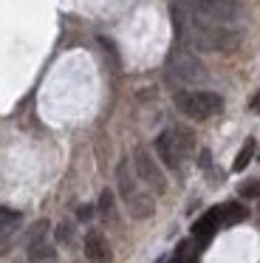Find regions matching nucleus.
I'll list each match as a JSON object with an SVG mask.
<instances>
[{
    "label": "nucleus",
    "mask_w": 260,
    "mask_h": 263,
    "mask_svg": "<svg viewBox=\"0 0 260 263\" xmlns=\"http://www.w3.org/2000/svg\"><path fill=\"white\" fill-rule=\"evenodd\" d=\"M173 20H175V31L181 34V40L190 48H195V51H232L243 40V34L235 26H220V23L201 20L187 12L181 3L173 6Z\"/></svg>",
    "instance_id": "obj_1"
},
{
    "label": "nucleus",
    "mask_w": 260,
    "mask_h": 263,
    "mask_svg": "<svg viewBox=\"0 0 260 263\" xmlns=\"http://www.w3.org/2000/svg\"><path fill=\"white\" fill-rule=\"evenodd\" d=\"M116 187H119L122 204H124V210L130 212V218H136V221L153 218V212H156L153 195L139 184V178H136V173H133V167H130L127 159H122L116 167Z\"/></svg>",
    "instance_id": "obj_2"
},
{
    "label": "nucleus",
    "mask_w": 260,
    "mask_h": 263,
    "mask_svg": "<svg viewBox=\"0 0 260 263\" xmlns=\"http://www.w3.org/2000/svg\"><path fill=\"white\" fill-rule=\"evenodd\" d=\"M167 71H170V77H173L175 82H181V85H203V82L209 80L207 65L198 60V54L192 51V48L181 46V43L173 46V51H170Z\"/></svg>",
    "instance_id": "obj_3"
},
{
    "label": "nucleus",
    "mask_w": 260,
    "mask_h": 263,
    "mask_svg": "<svg viewBox=\"0 0 260 263\" xmlns=\"http://www.w3.org/2000/svg\"><path fill=\"white\" fill-rule=\"evenodd\" d=\"M181 6L195 17L209 20V23H220V26L237 23L246 14L240 0H181Z\"/></svg>",
    "instance_id": "obj_4"
},
{
    "label": "nucleus",
    "mask_w": 260,
    "mask_h": 263,
    "mask_svg": "<svg viewBox=\"0 0 260 263\" xmlns=\"http://www.w3.org/2000/svg\"><path fill=\"white\" fill-rule=\"evenodd\" d=\"M173 102L192 122H203L209 116L220 114V108H224V99L212 91H178Z\"/></svg>",
    "instance_id": "obj_5"
},
{
    "label": "nucleus",
    "mask_w": 260,
    "mask_h": 263,
    "mask_svg": "<svg viewBox=\"0 0 260 263\" xmlns=\"http://www.w3.org/2000/svg\"><path fill=\"white\" fill-rule=\"evenodd\" d=\"M133 173L136 178H139L144 187H150L153 193H167V176H164V170L158 167V161L150 156V150L144 147H136L133 153Z\"/></svg>",
    "instance_id": "obj_6"
},
{
    "label": "nucleus",
    "mask_w": 260,
    "mask_h": 263,
    "mask_svg": "<svg viewBox=\"0 0 260 263\" xmlns=\"http://www.w3.org/2000/svg\"><path fill=\"white\" fill-rule=\"evenodd\" d=\"M156 153H158V161H161L167 170L178 173L181 170V161H184V156H187V150L181 147V142L175 139L173 130H164V133H158V139H156Z\"/></svg>",
    "instance_id": "obj_7"
},
{
    "label": "nucleus",
    "mask_w": 260,
    "mask_h": 263,
    "mask_svg": "<svg viewBox=\"0 0 260 263\" xmlns=\"http://www.w3.org/2000/svg\"><path fill=\"white\" fill-rule=\"evenodd\" d=\"M85 257L88 263H113V249L107 243V238L96 229H90L85 235Z\"/></svg>",
    "instance_id": "obj_8"
},
{
    "label": "nucleus",
    "mask_w": 260,
    "mask_h": 263,
    "mask_svg": "<svg viewBox=\"0 0 260 263\" xmlns=\"http://www.w3.org/2000/svg\"><path fill=\"white\" fill-rule=\"evenodd\" d=\"M220 227V206H215V210H209V212H203L201 218H198L195 223H192V238L198 240V243H207L209 238L215 235V229Z\"/></svg>",
    "instance_id": "obj_9"
},
{
    "label": "nucleus",
    "mask_w": 260,
    "mask_h": 263,
    "mask_svg": "<svg viewBox=\"0 0 260 263\" xmlns=\"http://www.w3.org/2000/svg\"><path fill=\"white\" fill-rule=\"evenodd\" d=\"M26 255H28V260H31V263H48V260H54V257H57V249H54V243L45 238V240H37V243L26 246Z\"/></svg>",
    "instance_id": "obj_10"
},
{
    "label": "nucleus",
    "mask_w": 260,
    "mask_h": 263,
    "mask_svg": "<svg viewBox=\"0 0 260 263\" xmlns=\"http://www.w3.org/2000/svg\"><path fill=\"white\" fill-rule=\"evenodd\" d=\"M20 221H23L20 212L11 210V206H3V204H0V238H11V232L20 227Z\"/></svg>",
    "instance_id": "obj_11"
},
{
    "label": "nucleus",
    "mask_w": 260,
    "mask_h": 263,
    "mask_svg": "<svg viewBox=\"0 0 260 263\" xmlns=\"http://www.w3.org/2000/svg\"><path fill=\"white\" fill-rule=\"evenodd\" d=\"M246 215H249V210L243 204H224L220 206V223H226V227L246 221Z\"/></svg>",
    "instance_id": "obj_12"
},
{
    "label": "nucleus",
    "mask_w": 260,
    "mask_h": 263,
    "mask_svg": "<svg viewBox=\"0 0 260 263\" xmlns=\"http://www.w3.org/2000/svg\"><path fill=\"white\" fill-rule=\"evenodd\" d=\"M99 215L105 218L107 223H116V204H113V193H110V190H105V193L99 195Z\"/></svg>",
    "instance_id": "obj_13"
},
{
    "label": "nucleus",
    "mask_w": 260,
    "mask_h": 263,
    "mask_svg": "<svg viewBox=\"0 0 260 263\" xmlns=\"http://www.w3.org/2000/svg\"><path fill=\"white\" fill-rule=\"evenodd\" d=\"M252 156H254V139H246L243 147H240V153H237V159H235V164H232V170L235 173L246 170V164L252 161Z\"/></svg>",
    "instance_id": "obj_14"
},
{
    "label": "nucleus",
    "mask_w": 260,
    "mask_h": 263,
    "mask_svg": "<svg viewBox=\"0 0 260 263\" xmlns=\"http://www.w3.org/2000/svg\"><path fill=\"white\" fill-rule=\"evenodd\" d=\"M48 229H51V223L45 221V218H43V221H37V223H34V227L26 232V246L37 243V240H45V238H48Z\"/></svg>",
    "instance_id": "obj_15"
},
{
    "label": "nucleus",
    "mask_w": 260,
    "mask_h": 263,
    "mask_svg": "<svg viewBox=\"0 0 260 263\" xmlns=\"http://www.w3.org/2000/svg\"><path fill=\"white\" fill-rule=\"evenodd\" d=\"M187 252H190V240H181V243L175 246L173 257H170L167 263H192V260H190V255H187Z\"/></svg>",
    "instance_id": "obj_16"
},
{
    "label": "nucleus",
    "mask_w": 260,
    "mask_h": 263,
    "mask_svg": "<svg viewBox=\"0 0 260 263\" xmlns=\"http://www.w3.org/2000/svg\"><path fill=\"white\" fill-rule=\"evenodd\" d=\"M240 195H243V198H257V195H260V181H257V178H254V181L240 184Z\"/></svg>",
    "instance_id": "obj_17"
},
{
    "label": "nucleus",
    "mask_w": 260,
    "mask_h": 263,
    "mask_svg": "<svg viewBox=\"0 0 260 263\" xmlns=\"http://www.w3.org/2000/svg\"><path fill=\"white\" fill-rule=\"evenodd\" d=\"M57 240H60V243H71L73 240V227L71 223H60V227H57Z\"/></svg>",
    "instance_id": "obj_18"
},
{
    "label": "nucleus",
    "mask_w": 260,
    "mask_h": 263,
    "mask_svg": "<svg viewBox=\"0 0 260 263\" xmlns=\"http://www.w3.org/2000/svg\"><path fill=\"white\" fill-rule=\"evenodd\" d=\"M77 215H79V221H88V218L94 215V206H79Z\"/></svg>",
    "instance_id": "obj_19"
},
{
    "label": "nucleus",
    "mask_w": 260,
    "mask_h": 263,
    "mask_svg": "<svg viewBox=\"0 0 260 263\" xmlns=\"http://www.w3.org/2000/svg\"><path fill=\"white\" fill-rule=\"evenodd\" d=\"M9 249H11V238H0V255H6Z\"/></svg>",
    "instance_id": "obj_20"
},
{
    "label": "nucleus",
    "mask_w": 260,
    "mask_h": 263,
    "mask_svg": "<svg viewBox=\"0 0 260 263\" xmlns=\"http://www.w3.org/2000/svg\"><path fill=\"white\" fill-rule=\"evenodd\" d=\"M249 108H252V110H260V93H254V97L249 99Z\"/></svg>",
    "instance_id": "obj_21"
},
{
    "label": "nucleus",
    "mask_w": 260,
    "mask_h": 263,
    "mask_svg": "<svg viewBox=\"0 0 260 263\" xmlns=\"http://www.w3.org/2000/svg\"><path fill=\"white\" fill-rule=\"evenodd\" d=\"M257 159H260V150H257Z\"/></svg>",
    "instance_id": "obj_22"
}]
</instances>
